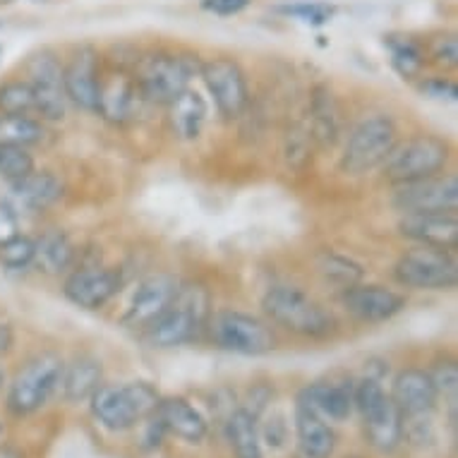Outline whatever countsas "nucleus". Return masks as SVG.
Returning a JSON list of instances; mask_svg holds the SVG:
<instances>
[{
    "label": "nucleus",
    "mask_w": 458,
    "mask_h": 458,
    "mask_svg": "<svg viewBox=\"0 0 458 458\" xmlns=\"http://www.w3.org/2000/svg\"><path fill=\"white\" fill-rule=\"evenodd\" d=\"M211 317L209 291L202 284H181L165 312L147 329L154 348H175L190 344L207 329Z\"/></svg>",
    "instance_id": "obj_1"
},
{
    "label": "nucleus",
    "mask_w": 458,
    "mask_h": 458,
    "mask_svg": "<svg viewBox=\"0 0 458 458\" xmlns=\"http://www.w3.org/2000/svg\"><path fill=\"white\" fill-rule=\"evenodd\" d=\"M271 322L305 338H327L336 331V319L322 302L295 285H271L262 298Z\"/></svg>",
    "instance_id": "obj_2"
},
{
    "label": "nucleus",
    "mask_w": 458,
    "mask_h": 458,
    "mask_svg": "<svg viewBox=\"0 0 458 458\" xmlns=\"http://www.w3.org/2000/svg\"><path fill=\"white\" fill-rule=\"evenodd\" d=\"M91 415L101 428L111 432H125L135 428L137 422L149 420L157 411L158 391L149 382L128 384H101L91 394Z\"/></svg>",
    "instance_id": "obj_3"
},
{
    "label": "nucleus",
    "mask_w": 458,
    "mask_h": 458,
    "mask_svg": "<svg viewBox=\"0 0 458 458\" xmlns=\"http://www.w3.org/2000/svg\"><path fill=\"white\" fill-rule=\"evenodd\" d=\"M202 61L197 53H154L140 61L135 82L147 104L168 106L190 89Z\"/></svg>",
    "instance_id": "obj_4"
},
{
    "label": "nucleus",
    "mask_w": 458,
    "mask_h": 458,
    "mask_svg": "<svg viewBox=\"0 0 458 458\" xmlns=\"http://www.w3.org/2000/svg\"><path fill=\"white\" fill-rule=\"evenodd\" d=\"M353 408H358L362 425H365L368 442L377 451L389 454L403 442V435H401L403 415L398 413V408L394 406L389 394L384 391L382 379L365 375L360 382H355Z\"/></svg>",
    "instance_id": "obj_5"
},
{
    "label": "nucleus",
    "mask_w": 458,
    "mask_h": 458,
    "mask_svg": "<svg viewBox=\"0 0 458 458\" xmlns=\"http://www.w3.org/2000/svg\"><path fill=\"white\" fill-rule=\"evenodd\" d=\"M396 142L398 130L389 115H369L348 135L341 154V171L348 175H365L375 168H382Z\"/></svg>",
    "instance_id": "obj_6"
},
{
    "label": "nucleus",
    "mask_w": 458,
    "mask_h": 458,
    "mask_svg": "<svg viewBox=\"0 0 458 458\" xmlns=\"http://www.w3.org/2000/svg\"><path fill=\"white\" fill-rule=\"evenodd\" d=\"M449 144L432 135L411 137L406 142H396L386 161L382 164L384 178L391 185H406L418 182L432 175H439L449 161Z\"/></svg>",
    "instance_id": "obj_7"
},
{
    "label": "nucleus",
    "mask_w": 458,
    "mask_h": 458,
    "mask_svg": "<svg viewBox=\"0 0 458 458\" xmlns=\"http://www.w3.org/2000/svg\"><path fill=\"white\" fill-rule=\"evenodd\" d=\"M65 362L53 353H38L27 360L8 389V411L13 415H31L44 408L55 389H61Z\"/></svg>",
    "instance_id": "obj_8"
},
{
    "label": "nucleus",
    "mask_w": 458,
    "mask_h": 458,
    "mask_svg": "<svg viewBox=\"0 0 458 458\" xmlns=\"http://www.w3.org/2000/svg\"><path fill=\"white\" fill-rule=\"evenodd\" d=\"M394 276L415 291H451L458 284V264L449 250L418 245L398 257Z\"/></svg>",
    "instance_id": "obj_9"
},
{
    "label": "nucleus",
    "mask_w": 458,
    "mask_h": 458,
    "mask_svg": "<svg viewBox=\"0 0 458 458\" xmlns=\"http://www.w3.org/2000/svg\"><path fill=\"white\" fill-rule=\"evenodd\" d=\"M211 341L228 353L264 355L276 348L274 331L257 317L238 310H218L209 317Z\"/></svg>",
    "instance_id": "obj_10"
},
{
    "label": "nucleus",
    "mask_w": 458,
    "mask_h": 458,
    "mask_svg": "<svg viewBox=\"0 0 458 458\" xmlns=\"http://www.w3.org/2000/svg\"><path fill=\"white\" fill-rule=\"evenodd\" d=\"M27 82L34 91V113L41 121H63L68 111V97L63 84V63L53 51H37L24 65Z\"/></svg>",
    "instance_id": "obj_11"
},
{
    "label": "nucleus",
    "mask_w": 458,
    "mask_h": 458,
    "mask_svg": "<svg viewBox=\"0 0 458 458\" xmlns=\"http://www.w3.org/2000/svg\"><path fill=\"white\" fill-rule=\"evenodd\" d=\"M199 77L207 84V91L214 97L216 111L224 115L225 121L241 118L250 104V91L245 72L233 58H209L202 61Z\"/></svg>",
    "instance_id": "obj_12"
},
{
    "label": "nucleus",
    "mask_w": 458,
    "mask_h": 458,
    "mask_svg": "<svg viewBox=\"0 0 458 458\" xmlns=\"http://www.w3.org/2000/svg\"><path fill=\"white\" fill-rule=\"evenodd\" d=\"M391 204L401 214H456L458 209V178L432 175L425 181L396 185Z\"/></svg>",
    "instance_id": "obj_13"
},
{
    "label": "nucleus",
    "mask_w": 458,
    "mask_h": 458,
    "mask_svg": "<svg viewBox=\"0 0 458 458\" xmlns=\"http://www.w3.org/2000/svg\"><path fill=\"white\" fill-rule=\"evenodd\" d=\"M178 285L181 281L171 274H157V276L144 278L132 293V301L123 315V324L130 329H149L171 305L178 293Z\"/></svg>",
    "instance_id": "obj_14"
},
{
    "label": "nucleus",
    "mask_w": 458,
    "mask_h": 458,
    "mask_svg": "<svg viewBox=\"0 0 458 458\" xmlns=\"http://www.w3.org/2000/svg\"><path fill=\"white\" fill-rule=\"evenodd\" d=\"M118 288H121V274L94 264V267H80L70 271V276L63 284V293L77 308L101 310L118 293Z\"/></svg>",
    "instance_id": "obj_15"
},
{
    "label": "nucleus",
    "mask_w": 458,
    "mask_h": 458,
    "mask_svg": "<svg viewBox=\"0 0 458 458\" xmlns=\"http://www.w3.org/2000/svg\"><path fill=\"white\" fill-rule=\"evenodd\" d=\"M344 308L353 319L365 324L389 322L406 308V298L391 288L372 284H355L341 295Z\"/></svg>",
    "instance_id": "obj_16"
},
{
    "label": "nucleus",
    "mask_w": 458,
    "mask_h": 458,
    "mask_svg": "<svg viewBox=\"0 0 458 458\" xmlns=\"http://www.w3.org/2000/svg\"><path fill=\"white\" fill-rule=\"evenodd\" d=\"M144 106H147V101H144L142 91L137 87L135 77L115 72V75H108L106 80H101L97 113L104 121L113 123V125L135 123L142 115Z\"/></svg>",
    "instance_id": "obj_17"
},
{
    "label": "nucleus",
    "mask_w": 458,
    "mask_h": 458,
    "mask_svg": "<svg viewBox=\"0 0 458 458\" xmlns=\"http://www.w3.org/2000/svg\"><path fill=\"white\" fill-rule=\"evenodd\" d=\"M63 84L70 104H75L82 111H97L98 87V53L91 46H80L70 55L68 65H63Z\"/></svg>",
    "instance_id": "obj_18"
},
{
    "label": "nucleus",
    "mask_w": 458,
    "mask_h": 458,
    "mask_svg": "<svg viewBox=\"0 0 458 458\" xmlns=\"http://www.w3.org/2000/svg\"><path fill=\"white\" fill-rule=\"evenodd\" d=\"M398 231L403 238L418 245L449 250V252L458 248L456 214H403L398 221Z\"/></svg>",
    "instance_id": "obj_19"
},
{
    "label": "nucleus",
    "mask_w": 458,
    "mask_h": 458,
    "mask_svg": "<svg viewBox=\"0 0 458 458\" xmlns=\"http://www.w3.org/2000/svg\"><path fill=\"white\" fill-rule=\"evenodd\" d=\"M389 398L401 415H422L432 413L437 406V389L429 372L420 368L401 369L391 384Z\"/></svg>",
    "instance_id": "obj_20"
},
{
    "label": "nucleus",
    "mask_w": 458,
    "mask_h": 458,
    "mask_svg": "<svg viewBox=\"0 0 458 458\" xmlns=\"http://www.w3.org/2000/svg\"><path fill=\"white\" fill-rule=\"evenodd\" d=\"M10 207L24 211H46L48 207L58 202L63 195L61 178L51 171H31L20 181L8 182Z\"/></svg>",
    "instance_id": "obj_21"
},
{
    "label": "nucleus",
    "mask_w": 458,
    "mask_h": 458,
    "mask_svg": "<svg viewBox=\"0 0 458 458\" xmlns=\"http://www.w3.org/2000/svg\"><path fill=\"white\" fill-rule=\"evenodd\" d=\"M161 425H164L165 435H174L188 444H199L207 437V418L197 411L188 398L168 396L158 401L157 411H154Z\"/></svg>",
    "instance_id": "obj_22"
},
{
    "label": "nucleus",
    "mask_w": 458,
    "mask_h": 458,
    "mask_svg": "<svg viewBox=\"0 0 458 458\" xmlns=\"http://www.w3.org/2000/svg\"><path fill=\"white\" fill-rule=\"evenodd\" d=\"M295 437L298 458H331L336 449V432L302 401H295Z\"/></svg>",
    "instance_id": "obj_23"
},
{
    "label": "nucleus",
    "mask_w": 458,
    "mask_h": 458,
    "mask_svg": "<svg viewBox=\"0 0 458 458\" xmlns=\"http://www.w3.org/2000/svg\"><path fill=\"white\" fill-rule=\"evenodd\" d=\"M353 386L355 382H312L298 394V401L308 403L315 413L334 422H344L353 413Z\"/></svg>",
    "instance_id": "obj_24"
},
{
    "label": "nucleus",
    "mask_w": 458,
    "mask_h": 458,
    "mask_svg": "<svg viewBox=\"0 0 458 458\" xmlns=\"http://www.w3.org/2000/svg\"><path fill=\"white\" fill-rule=\"evenodd\" d=\"M310 137L322 149H331L341 137V108L329 87H315L310 98Z\"/></svg>",
    "instance_id": "obj_25"
},
{
    "label": "nucleus",
    "mask_w": 458,
    "mask_h": 458,
    "mask_svg": "<svg viewBox=\"0 0 458 458\" xmlns=\"http://www.w3.org/2000/svg\"><path fill=\"white\" fill-rule=\"evenodd\" d=\"M77 250L70 241V235L61 228H48L46 233H41L34 241V262L31 267H37L44 274H63L75 264Z\"/></svg>",
    "instance_id": "obj_26"
},
{
    "label": "nucleus",
    "mask_w": 458,
    "mask_h": 458,
    "mask_svg": "<svg viewBox=\"0 0 458 458\" xmlns=\"http://www.w3.org/2000/svg\"><path fill=\"white\" fill-rule=\"evenodd\" d=\"M104 384V368L101 360L91 355H80L75 360L63 368L61 386L63 396L68 403H82L89 401L91 394Z\"/></svg>",
    "instance_id": "obj_27"
},
{
    "label": "nucleus",
    "mask_w": 458,
    "mask_h": 458,
    "mask_svg": "<svg viewBox=\"0 0 458 458\" xmlns=\"http://www.w3.org/2000/svg\"><path fill=\"white\" fill-rule=\"evenodd\" d=\"M207 123V101L199 91L185 89L174 104H168V125L182 142H192L202 135Z\"/></svg>",
    "instance_id": "obj_28"
},
{
    "label": "nucleus",
    "mask_w": 458,
    "mask_h": 458,
    "mask_svg": "<svg viewBox=\"0 0 458 458\" xmlns=\"http://www.w3.org/2000/svg\"><path fill=\"white\" fill-rule=\"evenodd\" d=\"M225 435H228L235 458H264L257 418L250 411L235 408L225 422Z\"/></svg>",
    "instance_id": "obj_29"
},
{
    "label": "nucleus",
    "mask_w": 458,
    "mask_h": 458,
    "mask_svg": "<svg viewBox=\"0 0 458 458\" xmlns=\"http://www.w3.org/2000/svg\"><path fill=\"white\" fill-rule=\"evenodd\" d=\"M46 128L44 123L31 115H10L0 113V147H37L44 142Z\"/></svg>",
    "instance_id": "obj_30"
},
{
    "label": "nucleus",
    "mask_w": 458,
    "mask_h": 458,
    "mask_svg": "<svg viewBox=\"0 0 458 458\" xmlns=\"http://www.w3.org/2000/svg\"><path fill=\"white\" fill-rule=\"evenodd\" d=\"M384 46L389 48L391 53V65L396 70L398 75L415 77L425 65V48H422L420 41H415L413 37H406V34H389L384 37Z\"/></svg>",
    "instance_id": "obj_31"
},
{
    "label": "nucleus",
    "mask_w": 458,
    "mask_h": 458,
    "mask_svg": "<svg viewBox=\"0 0 458 458\" xmlns=\"http://www.w3.org/2000/svg\"><path fill=\"white\" fill-rule=\"evenodd\" d=\"M317 269L329 284L338 285V288H351V285L360 284L362 281V267L355 264L351 257L336 255V252H322L317 259Z\"/></svg>",
    "instance_id": "obj_32"
},
{
    "label": "nucleus",
    "mask_w": 458,
    "mask_h": 458,
    "mask_svg": "<svg viewBox=\"0 0 458 458\" xmlns=\"http://www.w3.org/2000/svg\"><path fill=\"white\" fill-rule=\"evenodd\" d=\"M276 13L285 17H293L312 27H322V24L331 22L336 17V5L324 3V0H298V3H288V5H278Z\"/></svg>",
    "instance_id": "obj_33"
},
{
    "label": "nucleus",
    "mask_w": 458,
    "mask_h": 458,
    "mask_svg": "<svg viewBox=\"0 0 458 458\" xmlns=\"http://www.w3.org/2000/svg\"><path fill=\"white\" fill-rule=\"evenodd\" d=\"M0 113H10V115L34 113V91L27 80H8L0 84Z\"/></svg>",
    "instance_id": "obj_34"
},
{
    "label": "nucleus",
    "mask_w": 458,
    "mask_h": 458,
    "mask_svg": "<svg viewBox=\"0 0 458 458\" xmlns=\"http://www.w3.org/2000/svg\"><path fill=\"white\" fill-rule=\"evenodd\" d=\"M34 171V157L22 147H0V178L5 182L20 181Z\"/></svg>",
    "instance_id": "obj_35"
},
{
    "label": "nucleus",
    "mask_w": 458,
    "mask_h": 458,
    "mask_svg": "<svg viewBox=\"0 0 458 458\" xmlns=\"http://www.w3.org/2000/svg\"><path fill=\"white\" fill-rule=\"evenodd\" d=\"M34 262V238L17 233L0 248V264L5 269H27Z\"/></svg>",
    "instance_id": "obj_36"
},
{
    "label": "nucleus",
    "mask_w": 458,
    "mask_h": 458,
    "mask_svg": "<svg viewBox=\"0 0 458 458\" xmlns=\"http://www.w3.org/2000/svg\"><path fill=\"white\" fill-rule=\"evenodd\" d=\"M401 435L406 442L413 446H429L437 439L435 422H432V413L422 415H403V425H401Z\"/></svg>",
    "instance_id": "obj_37"
},
{
    "label": "nucleus",
    "mask_w": 458,
    "mask_h": 458,
    "mask_svg": "<svg viewBox=\"0 0 458 458\" xmlns=\"http://www.w3.org/2000/svg\"><path fill=\"white\" fill-rule=\"evenodd\" d=\"M429 379L435 384L437 396L449 398L451 403L456 401V389H458V368L454 360H442L437 362L435 368L429 369Z\"/></svg>",
    "instance_id": "obj_38"
},
{
    "label": "nucleus",
    "mask_w": 458,
    "mask_h": 458,
    "mask_svg": "<svg viewBox=\"0 0 458 458\" xmlns=\"http://www.w3.org/2000/svg\"><path fill=\"white\" fill-rule=\"evenodd\" d=\"M429 58L444 68H456L458 65V41L454 34H442L429 41Z\"/></svg>",
    "instance_id": "obj_39"
},
{
    "label": "nucleus",
    "mask_w": 458,
    "mask_h": 458,
    "mask_svg": "<svg viewBox=\"0 0 458 458\" xmlns=\"http://www.w3.org/2000/svg\"><path fill=\"white\" fill-rule=\"evenodd\" d=\"M259 442H267V446H271V449H281L288 442V425H285L284 415H274L264 422Z\"/></svg>",
    "instance_id": "obj_40"
},
{
    "label": "nucleus",
    "mask_w": 458,
    "mask_h": 458,
    "mask_svg": "<svg viewBox=\"0 0 458 458\" xmlns=\"http://www.w3.org/2000/svg\"><path fill=\"white\" fill-rule=\"evenodd\" d=\"M420 91L428 98H437V101H456L458 87L446 77H429L420 84Z\"/></svg>",
    "instance_id": "obj_41"
},
{
    "label": "nucleus",
    "mask_w": 458,
    "mask_h": 458,
    "mask_svg": "<svg viewBox=\"0 0 458 458\" xmlns=\"http://www.w3.org/2000/svg\"><path fill=\"white\" fill-rule=\"evenodd\" d=\"M250 3H252V0H202L199 5H202V10L211 13V15L231 17L242 13V10L248 8Z\"/></svg>",
    "instance_id": "obj_42"
},
{
    "label": "nucleus",
    "mask_w": 458,
    "mask_h": 458,
    "mask_svg": "<svg viewBox=\"0 0 458 458\" xmlns=\"http://www.w3.org/2000/svg\"><path fill=\"white\" fill-rule=\"evenodd\" d=\"M20 233V221H17L15 209L10 207V204L0 202V248L10 241V238H15Z\"/></svg>",
    "instance_id": "obj_43"
},
{
    "label": "nucleus",
    "mask_w": 458,
    "mask_h": 458,
    "mask_svg": "<svg viewBox=\"0 0 458 458\" xmlns=\"http://www.w3.org/2000/svg\"><path fill=\"white\" fill-rule=\"evenodd\" d=\"M271 398H274V391H271L267 384H257V386H252V391H250V406L245 408V411H250L255 418H259L264 408L271 403Z\"/></svg>",
    "instance_id": "obj_44"
},
{
    "label": "nucleus",
    "mask_w": 458,
    "mask_h": 458,
    "mask_svg": "<svg viewBox=\"0 0 458 458\" xmlns=\"http://www.w3.org/2000/svg\"><path fill=\"white\" fill-rule=\"evenodd\" d=\"M164 437H165L164 425L151 415L149 425H147V432H144V446H147V449H157V446H161V442H164Z\"/></svg>",
    "instance_id": "obj_45"
},
{
    "label": "nucleus",
    "mask_w": 458,
    "mask_h": 458,
    "mask_svg": "<svg viewBox=\"0 0 458 458\" xmlns=\"http://www.w3.org/2000/svg\"><path fill=\"white\" fill-rule=\"evenodd\" d=\"M13 346H15V331L8 322H0V358L8 355Z\"/></svg>",
    "instance_id": "obj_46"
},
{
    "label": "nucleus",
    "mask_w": 458,
    "mask_h": 458,
    "mask_svg": "<svg viewBox=\"0 0 458 458\" xmlns=\"http://www.w3.org/2000/svg\"><path fill=\"white\" fill-rule=\"evenodd\" d=\"M0 458H27V456L22 454V449L5 444V446H0Z\"/></svg>",
    "instance_id": "obj_47"
},
{
    "label": "nucleus",
    "mask_w": 458,
    "mask_h": 458,
    "mask_svg": "<svg viewBox=\"0 0 458 458\" xmlns=\"http://www.w3.org/2000/svg\"><path fill=\"white\" fill-rule=\"evenodd\" d=\"M3 384H5V375H3V369H0V389H3Z\"/></svg>",
    "instance_id": "obj_48"
},
{
    "label": "nucleus",
    "mask_w": 458,
    "mask_h": 458,
    "mask_svg": "<svg viewBox=\"0 0 458 458\" xmlns=\"http://www.w3.org/2000/svg\"><path fill=\"white\" fill-rule=\"evenodd\" d=\"M0 58H3V46H0Z\"/></svg>",
    "instance_id": "obj_49"
},
{
    "label": "nucleus",
    "mask_w": 458,
    "mask_h": 458,
    "mask_svg": "<svg viewBox=\"0 0 458 458\" xmlns=\"http://www.w3.org/2000/svg\"><path fill=\"white\" fill-rule=\"evenodd\" d=\"M0 432H3V428H0Z\"/></svg>",
    "instance_id": "obj_50"
}]
</instances>
